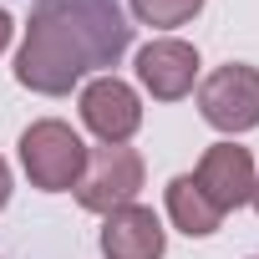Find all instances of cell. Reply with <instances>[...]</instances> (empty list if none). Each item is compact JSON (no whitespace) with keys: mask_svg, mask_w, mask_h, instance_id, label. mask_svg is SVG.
I'll list each match as a JSON object with an SVG mask.
<instances>
[{"mask_svg":"<svg viewBox=\"0 0 259 259\" xmlns=\"http://www.w3.org/2000/svg\"><path fill=\"white\" fill-rule=\"evenodd\" d=\"M127 46L133 26L117 0H36L16 56V81L41 97H66L87 71L117 66Z\"/></svg>","mask_w":259,"mask_h":259,"instance_id":"obj_1","label":"cell"},{"mask_svg":"<svg viewBox=\"0 0 259 259\" xmlns=\"http://www.w3.org/2000/svg\"><path fill=\"white\" fill-rule=\"evenodd\" d=\"M21 168L41 193H66V188H76V178L87 168V143L56 117L31 122L21 133Z\"/></svg>","mask_w":259,"mask_h":259,"instance_id":"obj_2","label":"cell"},{"mask_svg":"<svg viewBox=\"0 0 259 259\" xmlns=\"http://www.w3.org/2000/svg\"><path fill=\"white\" fill-rule=\"evenodd\" d=\"M143 188V158L127 143H102L87 153V168L76 178V203L92 213H117Z\"/></svg>","mask_w":259,"mask_h":259,"instance_id":"obj_3","label":"cell"},{"mask_svg":"<svg viewBox=\"0 0 259 259\" xmlns=\"http://www.w3.org/2000/svg\"><path fill=\"white\" fill-rule=\"evenodd\" d=\"M198 112L219 133H249V127H259V66L229 61V66L208 71L203 87H198Z\"/></svg>","mask_w":259,"mask_h":259,"instance_id":"obj_4","label":"cell"},{"mask_svg":"<svg viewBox=\"0 0 259 259\" xmlns=\"http://www.w3.org/2000/svg\"><path fill=\"white\" fill-rule=\"evenodd\" d=\"M81 122L97 133V143H127L143 127V102H138V92L127 81L97 76L81 92Z\"/></svg>","mask_w":259,"mask_h":259,"instance_id":"obj_5","label":"cell"},{"mask_svg":"<svg viewBox=\"0 0 259 259\" xmlns=\"http://www.w3.org/2000/svg\"><path fill=\"white\" fill-rule=\"evenodd\" d=\"M138 81L158 97V102H178L193 92L198 81V51L178 36H158L138 51Z\"/></svg>","mask_w":259,"mask_h":259,"instance_id":"obj_6","label":"cell"},{"mask_svg":"<svg viewBox=\"0 0 259 259\" xmlns=\"http://www.w3.org/2000/svg\"><path fill=\"white\" fill-rule=\"evenodd\" d=\"M193 183L203 188V198H208L219 213L249 203V188H254V158H249V148H239V143H213V148L198 158Z\"/></svg>","mask_w":259,"mask_h":259,"instance_id":"obj_7","label":"cell"},{"mask_svg":"<svg viewBox=\"0 0 259 259\" xmlns=\"http://www.w3.org/2000/svg\"><path fill=\"white\" fill-rule=\"evenodd\" d=\"M163 249H168V234H163L153 208L127 203V208L107 213V224H102V254L107 259H163Z\"/></svg>","mask_w":259,"mask_h":259,"instance_id":"obj_8","label":"cell"},{"mask_svg":"<svg viewBox=\"0 0 259 259\" xmlns=\"http://www.w3.org/2000/svg\"><path fill=\"white\" fill-rule=\"evenodd\" d=\"M168 219H173L188 239H208V234H219V224H224V213L203 198V188L193 183V173H178V178L168 183Z\"/></svg>","mask_w":259,"mask_h":259,"instance_id":"obj_9","label":"cell"},{"mask_svg":"<svg viewBox=\"0 0 259 259\" xmlns=\"http://www.w3.org/2000/svg\"><path fill=\"white\" fill-rule=\"evenodd\" d=\"M198 11H203V0H133V16H138L143 26H158V31L183 26V21H193Z\"/></svg>","mask_w":259,"mask_h":259,"instance_id":"obj_10","label":"cell"},{"mask_svg":"<svg viewBox=\"0 0 259 259\" xmlns=\"http://www.w3.org/2000/svg\"><path fill=\"white\" fill-rule=\"evenodd\" d=\"M6 203H11V163L0 158V208H6Z\"/></svg>","mask_w":259,"mask_h":259,"instance_id":"obj_11","label":"cell"},{"mask_svg":"<svg viewBox=\"0 0 259 259\" xmlns=\"http://www.w3.org/2000/svg\"><path fill=\"white\" fill-rule=\"evenodd\" d=\"M11 31H16V26H11V16H6V11H0V51H6V46H11Z\"/></svg>","mask_w":259,"mask_h":259,"instance_id":"obj_12","label":"cell"},{"mask_svg":"<svg viewBox=\"0 0 259 259\" xmlns=\"http://www.w3.org/2000/svg\"><path fill=\"white\" fill-rule=\"evenodd\" d=\"M249 203L259 208V173H254V188H249Z\"/></svg>","mask_w":259,"mask_h":259,"instance_id":"obj_13","label":"cell"}]
</instances>
